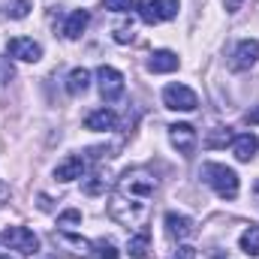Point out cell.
<instances>
[{
  "label": "cell",
  "mask_w": 259,
  "mask_h": 259,
  "mask_svg": "<svg viewBox=\"0 0 259 259\" xmlns=\"http://www.w3.org/2000/svg\"><path fill=\"white\" fill-rule=\"evenodd\" d=\"M157 190V178L148 169H130L118 178V187L109 202V214L124 226H142L151 211V196Z\"/></svg>",
  "instance_id": "1"
},
{
  "label": "cell",
  "mask_w": 259,
  "mask_h": 259,
  "mask_svg": "<svg viewBox=\"0 0 259 259\" xmlns=\"http://www.w3.org/2000/svg\"><path fill=\"white\" fill-rule=\"evenodd\" d=\"M241 3H244V0H223V9H226V12H238Z\"/></svg>",
  "instance_id": "30"
},
{
  "label": "cell",
  "mask_w": 259,
  "mask_h": 259,
  "mask_svg": "<svg viewBox=\"0 0 259 259\" xmlns=\"http://www.w3.org/2000/svg\"><path fill=\"white\" fill-rule=\"evenodd\" d=\"M169 259H196V247H187V244H181V247H178V250H175V253H172Z\"/></svg>",
  "instance_id": "28"
},
{
  "label": "cell",
  "mask_w": 259,
  "mask_h": 259,
  "mask_svg": "<svg viewBox=\"0 0 259 259\" xmlns=\"http://www.w3.org/2000/svg\"><path fill=\"white\" fill-rule=\"evenodd\" d=\"M84 127L94 130V133H106V130H115L118 127V115L112 109H97L84 118Z\"/></svg>",
  "instance_id": "12"
},
{
  "label": "cell",
  "mask_w": 259,
  "mask_h": 259,
  "mask_svg": "<svg viewBox=\"0 0 259 259\" xmlns=\"http://www.w3.org/2000/svg\"><path fill=\"white\" fill-rule=\"evenodd\" d=\"M6 52H9V58L24 61V64H36V61L42 58V46H39L36 39H27V36L9 39V42H6Z\"/></svg>",
  "instance_id": "6"
},
{
  "label": "cell",
  "mask_w": 259,
  "mask_h": 259,
  "mask_svg": "<svg viewBox=\"0 0 259 259\" xmlns=\"http://www.w3.org/2000/svg\"><path fill=\"white\" fill-rule=\"evenodd\" d=\"M91 24V15H88V9H75V12H69L64 21V36L66 39H78L81 33H84V27Z\"/></svg>",
  "instance_id": "14"
},
{
  "label": "cell",
  "mask_w": 259,
  "mask_h": 259,
  "mask_svg": "<svg viewBox=\"0 0 259 259\" xmlns=\"http://www.w3.org/2000/svg\"><path fill=\"white\" fill-rule=\"evenodd\" d=\"M259 61V39H241L232 55V69H250Z\"/></svg>",
  "instance_id": "8"
},
{
  "label": "cell",
  "mask_w": 259,
  "mask_h": 259,
  "mask_svg": "<svg viewBox=\"0 0 259 259\" xmlns=\"http://www.w3.org/2000/svg\"><path fill=\"white\" fill-rule=\"evenodd\" d=\"M238 247L247 253V256H259V226H250V229H244L241 232V238H238Z\"/></svg>",
  "instance_id": "18"
},
{
  "label": "cell",
  "mask_w": 259,
  "mask_h": 259,
  "mask_svg": "<svg viewBox=\"0 0 259 259\" xmlns=\"http://www.w3.org/2000/svg\"><path fill=\"white\" fill-rule=\"evenodd\" d=\"M94 253L100 259H118L121 253H118V247L112 244V241H106V238H100V241H94Z\"/></svg>",
  "instance_id": "21"
},
{
  "label": "cell",
  "mask_w": 259,
  "mask_h": 259,
  "mask_svg": "<svg viewBox=\"0 0 259 259\" xmlns=\"http://www.w3.org/2000/svg\"><path fill=\"white\" fill-rule=\"evenodd\" d=\"M136 9H139V18H142L145 24H160V21H166V18H163L160 0H139Z\"/></svg>",
  "instance_id": "15"
},
{
  "label": "cell",
  "mask_w": 259,
  "mask_h": 259,
  "mask_svg": "<svg viewBox=\"0 0 259 259\" xmlns=\"http://www.w3.org/2000/svg\"><path fill=\"white\" fill-rule=\"evenodd\" d=\"M160 6H163V18L166 21L178 15V0H160Z\"/></svg>",
  "instance_id": "27"
},
{
  "label": "cell",
  "mask_w": 259,
  "mask_h": 259,
  "mask_svg": "<svg viewBox=\"0 0 259 259\" xmlns=\"http://www.w3.org/2000/svg\"><path fill=\"white\" fill-rule=\"evenodd\" d=\"M202 178L208 181V187L220 199H235L238 196V187H241L238 175H235V169H229L223 163H205L202 166Z\"/></svg>",
  "instance_id": "2"
},
{
  "label": "cell",
  "mask_w": 259,
  "mask_h": 259,
  "mask_svg": "<svg viewBox=\"0 0 259 259\" xmlns=\"http://www.w3.org/2000/svg\"><path fill=\"white\" fill-rule=\"evenodd\" d=\"M88 84H91V72H88L84 66H78V69H72V72L66 75V91H69L72 97L84 94V91H88Z\"/></svg>",
  "instance_id": "16"
},
{
  "label": "cell",
  "mask_w": 259,
  "mask_h": 259,
  "mask_svg": "<svg viewBox=\"0 0 259 259\" xmlns=\"http://www.w3.org/2000/svg\"><path fill=\"white\" fill-rule=\"evenodd\" d=\"M52 238H55V244L61 241V244H66V247H72V253H75V256H88V253H91V247H94L91 241L75 238V235H69V232H55Z\"/></svg>",
  "instance_id": "17"
},
{
  "label": "cell",
  "mask_w": 259,
  "mask_h": 259,
  "mask_svg": "<svg viewBox=\"0 0 259 259\" xmlns=\"http://www.w3.org/2000/svg\"><path fill=\"white\" fill-rule=\"evenodd\" d=\"M0 241L9 250H18L21 256H36V250H39V238L27 226H9V229H3L0 232Z\"/></svg>",
  "instance_id": "3"
},
{
  "label": "cell",
  "mask_w": 259,
  "mask_h": 259,
  "mask_svg": "<svg viewBox=\"0 0 259 259\" xmlns=\"http://www.w3.org/2000/svg\"><path fill=\"white\" fill-rule=\"evenodd\" d=\"M244 121H247V124H253V127H256V124H259V106H256V109H250V112H247V115H244Z\"/></svg>",
  "instance_id": "31"
},
{
  "label": "cell",
  "mask_w": 259,
  "mask_h": 259,
  "mask_svg": "<svg viewBox=\"0 0 259 259\" xmlns=\"http://www.w3.org/2000/svg\"><path fill=\"white\" fill-rule=\"evenodd\" d=\"M148 244H151V238H148V232L142 229L139 235H133V238H130V244H127L130 256H133V259H145V256H148Z\"/></svg>",
  "instance_id": "20"
},
{
  "label": "cell",
  "mask_w": 259,
  "mask_h": 259,
  "mask_svg": "<svg viewBox=\"0 0 259 259\" xmlns=\"http://www.w3.org/2000/svg\"><path fill=\"white\" fill-rule=\"evenodd\" d=\"M75 223H81V211H75V208H69L58 217V226H75Z\"/></svg>",
  "instance_id": "25"
},
{
  "label": "cell",
  "mask_w": 259,
  "mask_h": 259,
  "mask_svg": "<svg viewBox=\"0 0 259 259\" xmlns=\"http://www.w3.org/2000/svg\"><path fill=\"white\" fill-rule=\"evenodd\" d=\"M103 190H106V178L103 175H94L91 181H84V193L88 196H100Z\"/></svg>",
  "instance_id": "23"
},
{
  "label": "cell",
  "mask_w": 259,
  "mask_h": 259,
  "mask_svg": "<svg viewBox=\"0 0 259 259\" xmlns=\"http://www.w3.org/2000/svg\"><path fill=\"white\" fill-rule=\"evenodd\" d=\"M175 69H178V55L169 52V49H160L148 58V72L160 75V72H175Z\"/></svg>",
  "instance_id": "13"
},
{
  "label": "cell",
  "mask_w": 259,
  "mask_h": 259,
  "mask_svg": "<svg viewBox=\"0 0 259 259\" xmlns=\"http://www.w3.org/2000/svg\"><path fill=\"white\" fill-rule=\"evenodd\" d=\"M232 130H226V127H214L208 136H205V145L208 148H226V145H232Z\"/></svg>",
  "instance_id": "19"
},
{
  "label": "cell",
  "mask_w": 259,
  "mask_h": 259,
  "mask_svg": "<svg viewBox=\"0 0 259 259\" xmlns=\"http://www.w3.org/2000/svg\"><path fill=\"white\" fill-rule=\"evenodd\" d=\"M84 175V157H78V154H72V157H66L58 163V169H55V178L58 181H75V178H81Z\"/></svg>",
  "instance_id": "11"
},
{
  "label": "cell",
  "mask_w": 259,
  "mask_h": 259,
  "mask_svg": "<svg viewBox=\"0 0 259 259\" xmlns=\"http://www.w3.org/2000/svg\"><path fill=\"white\" fill-rule=\"evenodd\" d=\"M30 12V0H12L9 3V9H6V15L9 18H24Z\"/></svg>",
  "instance_id": "22"
},
{
  "label": "cell",
  "mask_w": 259,
  "mask_h": 259,
  "mask_svg": "<svg viewBox=\"0 0 259 259\" xmlns=\"http://www.w3.org/2000/svg\"><path fill=\"white\" fill-rule=\"evenodd\" d=\"M97 78H100V94H103L106 103L121 100V94H124V75L115 66H100L97 69Z\"/></svg>",
  "instance_id": "5"
},
{
  "label": "cell",
  "mask_w": 259,
  "mask_h": 259,
  "mask_svg": "<svg viewBox=\"0 0 259 259\" xmlns=\"http://www.w3.org/2000/svg\"><path fill=\"white\" fill-rule=\"evenodd\" d=\"M115 39H118V42H133V30H127V27L115 30Z\"/></svg>",
  "instance_id": "29"
},
{
  "label": "cell",
  "mask_w": 259,
  "mask_h": 259,
  "mask_svg": "<svg viewBox=\"0 0 259 259\" xmlns=\"http://www.w3.org/2000/svg\"><path fill=\"white\" fill-rule=\"evenodd\" d=\"M0 259H9V256H0Z\"/></svg>",
  "instance_id": "32"
},
{
  "label": "cell",
  "mask_w": 259,
  "mask_h": 259,
  "mask_svg": "<svg viewBox=\"0 0 259 259\" xmlns=\"http://www.w3.org/2000/svg\"><path fill=\"white\" fill-rule=\"evenodd\" d=\"M12 78H15V69H12V64L0 58V88H6V84H9Z\"/></svg>",
  "instance_id": "26"
},
{
  "label": "cell",
  "mask_w": 259,
  "mask_h": 259,
  "mask_svg": "<svg viewBox=\"0 0 259 259\" xmlns=\"http://www.w3.org/2000/svg\"><path fill=\"white\" fill-rule=\"evenodd\" d=\"M166 232H169V238L184 241V238H190V235H193L196 229H193V220H190L187 214L169 211V214H166Z\"/></svg>",
  "instance_id": "9"
},
{
  "label": "cell",
  "mask_w": 259,
  "mask_h": 259,
  "mask_svg": "<svg viewBox=\"0 0 259 259\" xmlns=\"http://www.w3.org/2000/svg\"><path fill=\"white\" fill-rule=\"evenodd\" d=\"M169 139H172V145L178 148V154H184V157H190L196 151V142H199V136H196V130L190 124H172L169 127Z\"/></svg>",
  "instance_id": "7"
},
{
  "label": "cell",
  "mask_w": 259,
  "mask_h": 259,
  "mask_svg": "<svg viewBox=\"0 0 259 259\" xmlns=\"http://www.w3.org/2000/svg\"><path fill=\"white\" fill-rule=\"evenodd\" d=\"M103 6H106L109 12H130L136 3H133V0H103Z\"/></svg>",
  "instance_id": "24"
},
{
  "label": "cell",
  "mask_w": 259,
  "mask_h": 259,
  "mask_svg": "<svg viewBox=\"0 0 259 259\" xmlns=\"http://www.w3.org/2000/svg\"><path fill=\"white\" fill-rule=\"evenodd\" d=\"M163 106L172 109V112H193L196 106H199V97H196L187 84H166Z\"/></svg>",
  "instance_id": "4"
},
{
  "label": "cell",
  "mask_w": 259,
  "mask_h": 259,
  "mask_svg": "<svg viewBox=\"0 0 259 259\" xmlns=\"http://www.w3.org/2000/svg\"><path fill=\"white\" fill-rule=\"evenodd\" d=\"M256 151H259V139L253 133H241V136L232 139V154H235L238 163H250L256 157Z\"/></svg>",
  "instance_id": "10"
}]
</instances>
